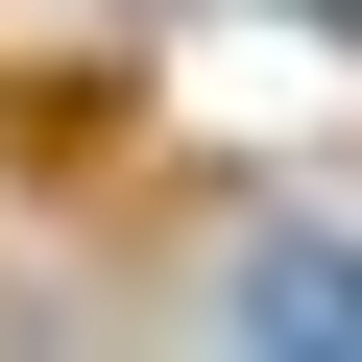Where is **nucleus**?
<instances>
[{
  "mask_svg": "<svg viewBox=\"0 0 362 362\" xmlns=\"http://www.w3.org/2000/svg\"><path fill=\"white\" fill-rule=\"evenodd\" d=\"M242 338H362V266H338V242H266V266H242Z\"/></svg>",
  "mask_w": 362,
  "mask_h": 362,
  "instance_id": "f257e3e1",
  "label": "nucleus"
}]
</instances>
